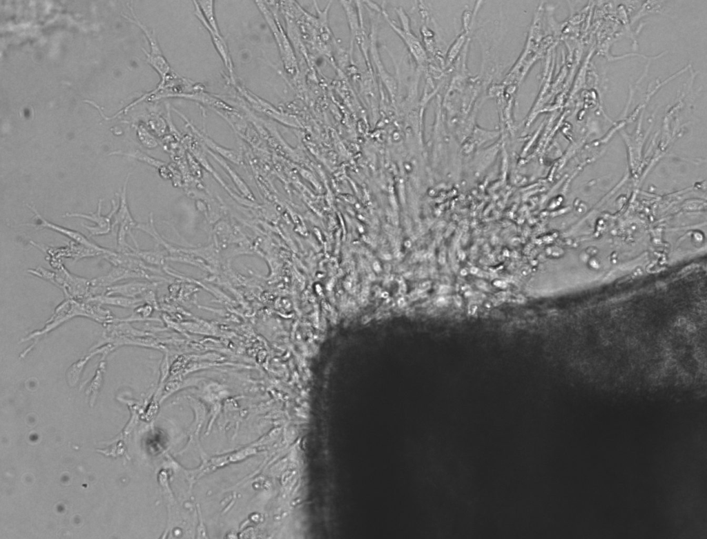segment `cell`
Returning a JSON list of instances; mask_svg holds the SVG:
<instances>
[{
  "mask_svg": "<svg viewBox=\"0 0 707 539\" xmlns=\"http://www.w3.org/2000/svg\"><path fill=\"white\" fill-rule=\"evenodd\" d=\"M110 155H122L130 158H133L137 161L145 163L151 166L157 170L165 165L166 163L158 159H156L148 154L139 151L135 150L133 151L124 152L122 151H115L110 153Z\"/></svg>",
  "mask_w": 707,
  "mask_h": 539,
  "instance_id": "obj_17",
  "label": "cell"
},
{
  "mask_svg": "<svg viewBox=\"0 0 707 539\" xmlns=\"http://www.w3.org/2000/svg\"><path fill=\"white\" fill-rule=\"evenodd\" d=\"M26 207L34 214V218L32 222L21 223L18 225L19 226H27L35 228V229H50L57 233H59L77 243L81 244L87 247L93 248L99 251L103 252L105 254L109 252L111 249L100 246L95 243L89 240L86 236L80 233L78 231L69 229L54 223H52L46 219L37 210V209L32 205L29 203L26 204Z\"/></svg>",
  "mask_w": 707,
  "mask_h": 539,
  "instance_id": "obj_4",
  "label": "cell"
},
{
  "mask_svg": "<svg viewBox=\"0 0 707 539\" xmlns=\"http://www.w3.org/2000/svg\"><path fill=\"white\" fill-rule=\"evenodd\" d=\"M123 253V252H122ZM126 254L135 256L148 265L155 267H164L168 254L166 251L159 249L142 250L139 247H132Z\"/></svg>",
  "mask_w": 707,
  "mask_h": 539,
  "instance_id": "obj_14",
  "label": "cell"
},
{
  "mask_svg": "<svg viewBox=\"0 0 707 539\" xmlns=\"http://www.w3.org/2000/svg\"><path fill=\"white\" fill-rule=\"evenodd\" d=\"M378 10H380L391 28L404 41L411 55L415 57L416 60L419 62H423L425 57L424 50L419 41L411 31L408 17L403 10L401 8L396 9L402 28L398 26L391 21L384 9L378 8Z\"/></svg>",
  "mask_w": 707,
  "mask_h": 539,
  "instance_id": "obj_7",
  "label": "cell"
},
{
  "mask_svg": "<svg viewBox=\"0 0 707 539\" xmlns=\"http://www.w3.org/2000/svg\"><path fill=\"white\" fill-rule=\"evenodd\" d=\"M100 308L98 305L86 300L66 299L59 303L54 310L51 317L46 322L45 326L41 330L32 331L23 337L20 343L32 340V343L19 354V359L25 358L35 348L37 342L43 336L54 330L65 322L75 317H85L97 321L99 317Z\"/></svg>",
  "mask_w": 707,
  "mask_h": 539,
  "instance_id": "obj_1",
  "label": "cell"
},
{
  "mask_svg": "<svg viewBox=\"0 0 707 539\" xmlns=\"http://www.w3.org/2000/svg\"><path fill=\"white\" fill-rule=\"evenodd\" d=\"M130 173H128L126 179L124 182L122 190L120 193L117 194L119 198L118 200V208L113 216V229L118 225L124 221H133L135 220L133 217L130 212L129 205L128 203L127 198V187L128 183L130 179Z\"/></svg>",
  "mask_w": 707,
  "mask_h": 539,
  "instance_id": "obj_15",
  "label": "cell"
},
{
  "mask_svg": "<svg viewBox=\"0 0 707 539\" xmlns=\"http://www.w3.org/2000/svg\"><path fill=\"white\" fill-rule=\"evenodd\" d=\"M135 129L137 138L145 148L153 149L159 146L156 136L145 125L138 124Z\"/></svg>",
  "mask_w": 707,
  "mask_h": 539,
  "instance_id": "obj_19",
  "label": "cell"
},
{
  "mask_svg": "<svg viewBox=\"0 0 707 539\" xmlns=\"http://www.w3.org/2000/svg\"><path fill=\"white\" fill-rule=\"evenodd\" d=\"M208 153L225 171L226 174L230 177L231 180L235 185L236 189L238 190L240 193H241L242 196L245 199L246 198L248 200L255 201V198L251 189L241 176L227 163V162L222 158L209 150Z\"/></svg>",
  "mask_w": 707,
  "mask_h": 539,
  "instance_id": "obj_12",
  "label": "cell"
},
{
  "mask_svg": "<svg viewBox=\"0 0 707 539\" xmlns=\"http://www.w3.org/2000/svg\"><path fill=\"white\" fill-rule=\"evenodd\" d=\"M55 270L51 271L39 266L28 272L55 285L66 299L86 300L89 298L90 279L71 273L63 264Z\"/></svg>",
  "mask_w": 707,
  "mask_h": 539,
  "instance_id": "obj_2",
  "label": "cell"
},
{
  "mask_svg": "<svg viewBox=\"0 0 707 539\" xmlns=\"http://www.w3.org/2000/svg\"><path fill=\"white\" fill-rule=\"evenodd\" d=\"M161 282L132 281L115 284L108 287L104 293L106 295H117L128 298H142L149 290H155Z\"/></svg>",
  "mask_w": 707,
  "mask_h": 539,
  "instance_id": "obj_8",
  "label": "cell"
},
{
  "mask_svg": "<svg viewBox=\"0 0 707 539\" xmlns=\"http://www.w3.org/2000/svg\"><path fill=\"white\" fill-rule=\"evenodd\" d=\"M106 370V361L105 359H101L86 390V393L90 395V401L92 404L95 402L101 386Z\"/></svg>",
  "mask_w": 707,
  "mask_h": 539,
  "instance_id": "obj_16",
  "label": "cell"
},
{
  "mask_svg": "<svg viewBox=\"0 0 707 539\" xmlns=\"http://www.w3.org/2000/svg\"><path fill=\"white\" fill-rule=\"evenodd\" d=\"M193 6L195 15L197 17L200 21L203 24L204 28L209 32L213 44L217 53L219 54L220 58L222 59L226 68L229 70L231 77H233V65L230 55L229 50L225 39H224L221 32L219 33L215 32L206 23L197 6L196 1H193Z\"/></svg>",
  "mask_w": 707,
  "mask_h": 539,
  "instance_id": "obj_10",
  "label": "cell"
},
{
  "mask_svg": "<svg viewBox=\"0 0 707 539\" xmlns=\"http://www.w3.org/2000/svg\"><path fill=\"white\" fill-rule=\"evenodd\" d=\"M196 1L206 23L213 30L220 33L215 12V1L202 0Z\"/></svg>",
  "mask_w": 707,
  "mask_h": 539,
  "instance_id": "obj_18",
  "label": "cell"
},
{
  "mask_svg": "<svg viewBox=\"0 0 707 539\" xmlns=\"http://www.w3.org/2000/svg\"><path fill=\"white\" fill-rule=\"evenodd\" d=\"M110 349L108 345H102L95 348H91L88 352L84 354L73 363L66 372V379L70 386H74L79 381L85 367L89 361L97 354H101V359H106L110 354Z\"/></svg>",
  "mask_w": 707,
  "mask_h": 539,
  "instance_id": "obj_11",
  "label": "cell"
},
{
  "mask_svg": "<svg viewBox=\"0 0 707 539\" xmlns=\"http://www.w3.org/2000/svg\"><path fill=\"white\" fill-rule=\"evenodd\" d=\"M128 7L131 10L133 19L128 17H126V18L133 22L142 30L149 42L151 48L150 53L144 50L146 56V62L159 74L160 80H164L173 72V70L163 55L157 41L155 32L153 30H149L148 28L137 19L133 11V8L129 6Z\"/></svg>",
  "mask_w": 707,
  "mask_h": 539,
  "instance_id": "obj_6",
  "label": "cell"
},
{
  "mask_svg": "<svg viewBox=\"0 0 707 539\" xmlns=\"http://www.w3.org/2000/svg\"><path fill=\"white\" fill-rule=\"evenodd\" d=\"M103 199L99 198L97 202V207L95 212L84 214L79 212H66L62 215L65 218H77L88 220L95 225L93 226L82 225L90 236H99L108 234L113 230V216L118 208V201L115 199L111 200L110 211L106 215L101 214Z\"/></svg>",
  "mask_w": 707,
  "mask_h": 539,
  "instance_id": "obj_5",
  "label": "cell"
},
{
  "mask_svg": "<svg viewBox=\"0 0 707 539\" xmlns=\"http://www.w3.org/2000/svg\"><path fill=\"white\" fill-rule=\"evenodd\" d=\"M255 3L271 30L286 70L289 74L293 75L296 72L297 64L294 53L287 37L285 35L277 17H275L274 14H273L264 2L255 1Z\"/></svg>",
  "mask_w": 707,
  "mask_h": 539,
  "instance_id": "obj_3",
  "label": "cell"
},
{
  "mask_svg": "<svg viewBox=\"0 0 707 539\" xmlns=\"http://www.w3.org/2000/svg\"><path fill=\"white\" fill-rule=\"evenodd\" d=\"M148 129L155 135L162 137L165 135L167 124L163 118L155 115L148 120Z\"/></svg>",
  "mask_w": 707,
  "mask_h": 539,
  "instance_id": "obj_20",
  "label": "cell"
},
{
  "mask_svg": "<svg viewBox=\"0 0 707 539\" xmlns=\"http://www.w3.org/2000/svg\"><path fill=\"white\" fill-rule=\"evenodd\" d=\"M184 120V122L193 131V133L202 140V143L209 149V151L215 153L225 160H229L235 164L242 163L240 154L235 150L228 149L221 146L208 136L206 133L196 128L183 114L175 111Z\"/></svg>",
  "mask_w": 707,
  "mask_h": 539,
  "instance_id": "obj_9",
  "label": "cell"
},
{
  "mask_svg": "<svg viewBox=\"0 0 707 539\" xmlns=\"http://www.w3.org/2000/svg\"><path fill=\"white\" fill-rule=\"evenodd\" d=\"M86 301L99 304L108 305L126 309H134L144 303L142 298L132 299L117 295L100 294L87 299Z\"/></svg>",
  "mask_w": 707,
  "mask_h": 539,
  "instance_id": "obj_13",
  "label": "cell"
}]
</instances>
